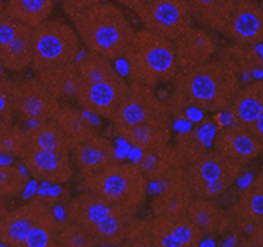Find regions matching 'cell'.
<instances>
[{"label": "cell", "instance_id": "6da1fadb", "mask_svg": "<svg viewBox=\"0 0 263 247\" xmlns=\"http://www.w3.org/2000/svg\"><path fill=\"white\" fill-rule=\"evenodd\" d=\"M170 98L167 105L170 115L183 120L189 109L200 112L226 111L240 88V78L217 58L193 66L180 69L171 81Z\"/></svg>", "mask_w": 263, "mask_h": 247}, {"label": "cell", "instance_id": "7a4b0ae2", "mask_svg": "<svg viewBox=\"0 0 263 247\" xmlns=\"http://www.w3.org/2000/svg\"><path fill=\"white\" fill-rule=\"evenodd\" d=\"M69 19L86 50L109 61L124 56L135 32L121 6L108 0L72 14Z\"/></svg>", "mask_w": 263, "mask_h": 247}, {"label": "cell", "instance_id": "3957f363", "mask_svg": "<svg viewBox=\"0 0 263 247\" xmlns=\"http://www.w3.org/2000/svg\"><path fill=\"white\" fill-rule=\"evenodd\" d=\"M129 82L157 88L168 84L178 72L174 43L147 29L135 30L124 56Z\"/></svg>", "mask_w": 263, "mask_h": 247}, {"label": "cell", "instance_id": "277c9868", "mask_svg": "<svg viewBox=\"0 0 263 247\" xmlns=\"http://www.w3.org/2000/svg\"><path fill=\"white\" fill-rule=\"evenodd\" d=\"M81 41L75 28L61 19H46L32 28V68L39 72L77 62Z\"/></svg>", "mask_w": 263, "mask_h": 247}, {"label": "cell", "instance_id": "5b68a950", "mask_svg": "<svg viewBox=\"0 0 263 247\" xmlns=\"http://www.w3.org/2000/svg\"><path fill=\"white\" fill-rule=\"evenodd\" d=\"M85 190L93 191L114 204L138 210L148 193V180L137 163H117L101 173L82 178Z\"/></svg>", "mask_w": 263, "mask_h": 247}, {"label": "cell", "instance_id": "8992f818", "mask_svg": "<svg viewBox=\"0 0 263 247\" xmlns=\"http://www.w3.org/2000/svg\"><path fill=\"white\" fill-rule=\"evenodd\" d=\"M245 168L212 148L197 161L185 165L184 176L194 197L217 200L235 185Z\"/></svg>", "mask_w": 263, "mask_h": 247}, {"label": "cell", "instance_id": "52a82bcc", "mask_svg": "<svg viewBox=\"0 0 263 247\" xmlns=\"http://www.w3.org/2000/svg\"><path fill=\"white\" fill-rule=\"evenodd\" d=\"M167 102L156 93V88L129 82L125 97L109 121L114 128L133 127L156 120H170Z\"/></svg>", "mask_w": 263, "mask_h": 247}, {"label": "cell", "instance_id": "ba28073f", "mask_svg": "<svg viewBox=\"0 0 263 247\" xmlns=\"http://www.w3.org/2000/svg\"><path fill=\"white\" fill-rule=\"evenodd\" d=\"M142 28L176 41L194 26L187 0H149L134 12Z\"/></svg>", "mask_w": 263, "mask_h": 247}, {"label": "cell", "instance_id": "9c48e42d", "mask_svg": "<svg viewBox=\"0 0 263 247\" xmlns=\"http://www.w3.org/2000/svg\"><path fill=\"white\" fill-rule=\"evenodd\" d=\"M32 28L0 13V66L9 72L26 71L32 66Z\"/></svg>", "mask_w": 263, "mask_h": 247}, {"label": "cell", "instance_id": "30bf717a", "mask_svg": "<svg viewBox=\"0 0 263 247\" xmlns=\"http://www.w3.org/2000/svg\"><path fill=\"white\" fill-rule=\"evenodd\" d=\"M17 158L25 165L29 176L37 181L66 184L75 174L69 153L48 151L25 142Z\"/></svg>", "mask_w": 263, "mask_h": 247}, {"label": "cell", "instance_id": "8fae6325", "mask_svg": "<svg viewBox=\"0 0 263 247\" xmlns=\"http://www.w3.org/2000/svg\"><path fill=\"white\" fill-rule=\"evenodd\" d=\"M127 89L128 82L117 72L114 77L105 81L92 84L81 82L75 95V101L85 112L109 120L121 104Z\"/></svg>", "mask_w": 263, "mask_h": 247}, {"label": "cell", "instance_id": "7c38bea8", "mask_svg": "<svg viewBox=\"0 0 263 247\" xmlns=\"http://www.w3.org/2000/svg\"><path fill=\"white\" fill-rule=\"evenodd\" d=\"M61 106L58 101L37 77L26 78L21 82H14V113L22 121L45 122L53 118Z\"/></svg>", "mask_w": 263, "mask_h": 247}, {"label": "cell", "instance_id": "4fadbf2b", "mask_svg": "<svg viewBox=\"0 0 263 247\" xmlns=\"http://www.w3.org/2000/svg\"><path fill=\"white\" fill-rule=\"evenodd\" d=\"M220 35L240 46L263 43L262 6L256 0H237Z\"/></svg>", "mask_w": 263, "mask_h": 247}, {"label": "cell", "instance_id": "5bb4252c", "mask_svg": "<svg viewBox=\"0 0 263 247\" xmlns=\"http://www.w3.org/2000/svg\"><path fill=\"white\" fill-rule=\"evenodd\" d=\"M213 149L233 163L248 167L263 153V140L239 124L220 129L213 140Z\"/></svg>", "mask_w": 263, "mask_h": 247}, {"label": "cell", "instance_id": "9a60e30c", "mask_svg": "<svg viewBox=\"0 0 263 247\" xmlns=\"http://www.w3.org/2000/svg\"><path fill=\"white\" fill-rule=\"evenodd\" d=\"M69 156L73 168L78 169L81 178L93 176L120 163L114 144L98 132L86 138L85 141L73 144Z\"/></svg>", "mask_w": 263, "mask_h": 247}, {"label": "cell", "instance_id": "2e32d148", "mask_svg": "<svg viewBox=\"0 0 263 247\" xmlns=\"http://www.w3.org/2000/svg\"><path fill=\"white\" fill-rule=\"evenodd\" d=\"M173 43L178 71L207 62L216 55L217 50V41L213 33L200 26H192L176 41H173Z\"/></svg>", "mask_w": 263, "mask_h": 247}, {"label": "cell", "instance_id": "e0dca14e", "mask_svg": "<svg viewBox=\"0 0 263 247\" xmlns=\"http://www.w3.org/2000/svg\"><path fill=\"white\" fill-rule=\"evenodd\" d=\"M45 204L46 201L42 198H33L13 210H7L0 217V244L23 247L30 227Z\"/></svg>", "mask_w": 263, "mask_h": 247}, {"label": "cell", "instance_id": "ac0fdd59", "mask_svg": "<svg viewBox=\"0 0 263 247\" xmlns=\"http://www.w3.org/2000/svg\"><path fill=\"white\" fill-rule=\"evenodd\" d=\"M161 191L151 200V212L154 216H174L183 214L194 198L192 188L187 183L184 168L177 169L163 183L158 184Z\"/></svg>", "mask_w": 263, "mask_h": 247}, {"label": "cell", "instance_id": "d6986e66", "mask_svg": "<svg viewBox=\"0 0 263 247\" xmlns=\"http://www.w3.org/2000/svg\"><path fill=\"white\" fill-rule=\"evenodd\" d=\"M114 134L140 151L164 148L171 142L170 120H156L133 125L114 128Z\"/></svg>", "mask_w": 263, "mask_h": 247}, {"label": "cell", "instance_id": "ffe728a7", "mask_svg": "<svg viewBox=\"0 0 263 247\" xmlns=\"http://www.w3.org/2000/svg\"><path fill=\"white\" fill-rule=\"evenodd\" d=\"M233 124L249 127L253 121L263 117V79H255L240 85L228 106Z\"/></svg>", "mask_w": 263, "mask_h": 247}, {"label": "cell", "instance_id": "44dd1931", "mask_svg": "<svg viewBox=\"0 0 263 247\" xmlns=\"http://www.w3.org/2000/svg\"><path fill=\"white\" fill-rule=\"evenodd\" d=\"M262 43L253 46H240V45H228L216 50L217 59L228 65L236 75L249 77L253 81L262 79L263 58L260 50Z\"/></svg>", "mask_w": 263, "mask_h": 247}, {"label": "cell", "instance_id": "7402d4cb", "mask_svg": "<svg viewBox=\"0 0 263 247\" xmlns=\"http://www.w3.org/2000/svg\"><path fill=\"white\" fill-rule=\"evenodd\" d=\"M185 214L204 236H221L229 232L230 219L228 210H223L216 200L194 197Z\"/></svg>", "mask_w": 263, "mask_h": 247}, {"label": "cell", "instance_id": "603a6c76", "mask_svg": "<svg viewBox=\"0 0 263 247\" xmlns=\"http://www.w3.org/2000/svg\"><path fill=\"white\" fill-rule=\"evenodd\" d=\"M114 205V203L101 197L100 194L86 190L69 201L66 207V220L89 230L101 220L105 219Z\"/></svg>", "mask_w": 263, "mask_h": 247}, {"label": "cell", "instance_id": "cb8c5ba5", "mask_svg": "<svg viewBox=\"0 0 263 247\" xmlns=\"http://www.w3.org/2000/svg\"><path fill=\"white\" fill-rule=\"evenodd\" d=\"M135 208L115 204L105 219H102L89 230L95 246H121L128 223L137 216Z\"/></svg>", "mask_w": 263, "mask_h": 247}, {"label": "cell", "instance_id": "d4e9b609", "mask_svg": "<svg viewBox=\"0 0 263 247\" xmlns=\"http://www.w3.org/2000/svg\"><path fill=\"white\" fill-rule=\"evenodd\" d=\"M36 77L58 101H64V102L75 101V95L81 84L77 62L43 69L36 72Z\"/></svg>", "mask_w": 263, "mask_h": 247}, {"label": "cell", "instance_id": "484cf974", "mask_svg": "<svg viewBox=\"0 0 263 247\" xmlns=\"http://www.w3.org/2000/svg\"><path fill=\"white\" fill-rule=\"evenodd\" d=\"M137 165L148 180V183L153 181L156 184L163 183L173 173L184 168L180 163L174 148L171 147V144L164 148L142 151V156L137 161Z\"/></svg>", "mask_w": 263, "mask_h": 247}, {"label": "cell", "instance_id": "4316f807", "mask_svg": "<svg viewBox=\"0 0 263 247\" xmlns=\"http://www.w3.org/2000/svg\"><path fill=\"white\" fill-rule=\"evenodd\" d=\"M193 21L212 33H220L237 0H187Z\"/></svg>", "mask_w": 263, "mask_h": 247}, {"label": "cell", "instance_id": "83f0119b", "mask_svg": "<svg viewBox=\"0 0 263 247\" xmlns=\"http://www.w3.org/2000/svg\"><path fill=\"white\" fill-rule=\"evenodd\" d=\"M233 219H242L255 224H263V174L259 173L248 187H245L239 200L228 210Z\"/></svg>", "mask_w": 263, "mask_h": 247}, {"label": "cell", "instance_id": "f1b7e54d", "mask_svg": "<svg viewBox=\"0 0 263 247\" xmlns=\"http://www.w3.org/2000/svg\"><path fill=\"white\" fill-rule=\"evenodd\" d=\"M52 121L64 131L72 145L85 141L86 138L97 134L92 122L86 118L84 109H79L78 106L61 104Z\"/></svg>", "mask_w": 263, "mask_h": 247}, {"label": "cell", "instance_id": "f546056e", "mask_svg": "<svg viewBox=\"0 0 263 247\" xmlns=\"http://www.w3.org/2000/svg\"><path fill=\"white\" fill-rule=\"evenodd\" d=\"M26 142L37 148L55 151V153H69L72 144L64 131L52 120L37 122L33 127L25 131Z\"/></svg>", "mask_w": 263, "mask_h": 247}, {"label": "cell", "instance_id": "4dcf8cb0", "mask_svg": "<svg viewBox=\"0 0 263 247\" xmlns=\"http://www.w3.org/2000/svg\"><path fill=\"white\" fill-rule=\"evenodd\" d=\"M55 0H7L6 12L13 21L35 28L41 22L49 19Z\"/></svg>", "mask_w": 263, "mask_h": 247}, {"label": "cell", "instance_id": "1f68e13d", "mask_svg": "<svg viewBox=\"0 0 263 247\" xmlns=\"http://www.w3.org/2000/svg\"><path fill=\"white\" fill-rule=\"evenodd\" d=\"M59 220L46 203L30 227L23 247H59L58 244Z\"/></svg>", "mask_w": 263, "mask_h": 247}, {"label": "cell", "instance_id": "d6a6232c", "mask_svg": "<svg viewBox=\"0 0 263 247\" xmlns=\"http://www.w3.org/2000/svg\"><path fill=\"white\" fill-rule=\"evenodd\" d=\"M183 167L197 161L203 154L209 151V142L201 131H185L178 132L171 145Z\"/></svg>", "mask_w": 263, "mask_h": 247}, {"label": "cell", "instance_id": "836d02e7", "mask_svg": "<svg viewBox=\"0 0 263 247\" xmlns=\"http://www.w3.org/2000/svg\"><path fill=\"white\" fill-rule=\"evenodd\" d=\"M77 68H78L81 82L84 84L105 81L117 73L108 58L93 53V52H86L77 62Z\"/></svg>", "mask_w": 263, "mask_h": 247}, {"label": "cell", "instance_id": "e575fe53", "mask_svg": "<svg viewBox=\"0 0 263 247\" xmlns=\"http://www.w3.org/2000/svg\"><path fill=\"white\" fill-rule=\"evenodd\" d=\"M164 224L178 241L180 247H197L204 240V234L197 226L187 217V214H174V216H161Z\"/></svg>", "mask_w": 263, "mask_h": 247}, {"label": "cell", "instance_id": "d590c367", "mask_svg": "<svg viewBox=\"0 0 263 247\" xmlns=\"http://www.w3.org/2000/svg\"><path fill=\"white\" fill-rule=\"evenodd\" d=\"M29 176L16 165L0 164V197L14 198L26 190Z\"/></svg>", "mask_w": 263, "mask_h": 247}, {"label": "cell", "instance_id": "8d00e7d4", "mask_svg": "<svg viewBox=\"0 0 263 247\" xmlns=\"http://www.w3.org/2000/svg\"><path fill=\"white\" fill-rule=\"evenodd\" d=\"M59 247H93L92 237L82 226L72 223L69 220L59 221L58 232Z\"/></svg>", "mask_w": 263, "mask_h": 247}, {"label": "cell", "instance_id": "74e56055", "mask_svg": "<svg viewBox=\"0 0 263 247\" xmlns=\"http://www.w3.org/2000/svg\"><path fill=\"white\" fill-rule=\"evenodd\" d=\"M26 142L25 131L16 124H10L0 129V156L16 157Z\"/></svg>", "mask_w": 263, "mask_h": 247}, {"label": "cell", "instance_id": "f35d334b", "mask_svg": "<svg viewBox=\"0 0 263 247\" xmlns=\"http://www.w3.org/2000/svg\"><path fill=\"white\" fill-rule=\"evenodd\" d=\"M121 246L153 247L149 236V220L140 219L135 216L125 229V236Z\"/></svg>", "mask_w": 263, "mask_h": 247}, {"label": "cell", "instance_id": "ab89813d", "mask_svg": "<svg viewBox=\"0 0 263 247\" xmlns=\"http://www.w3.org/2000/svg\"><path fill=\"white\" fill-rule=\"evenodd\" d=\"M149 236L153 247H180L178 241L164 224L161 216H154L149 220Z\"/></svg>", "mask_w": 263, "mask_h": 247}, {"label": "cell", "instance_id": "60d3db41", "mask_svg": "<svg viewBox=\"0 0 263 247\" xmlns=\"http://www.w3.org/2000/svg\"><path fill=\"white\" fill-rule=\"evenodd\" d=\"M14 82L7 78H0V113L14 118L13 109Z\"/></svg>", "mask_w": 263, "mask_h": 247}, {"label": "cell", "instance_id": "b9f144b4", "mask_svg": "<svg viewBox=\"0 0 263 247\" xmlns=\"http://www.w3.org/2000/svg\"><path fill=\"white\" fill-rule=\"evenodd\" d=\"M101 2H105V0H61L62 7H64L65 13L68 17H71L72 14L78 13L81 10L88 9V7L97 5V3H101Z\"/></svg>", "mask_w": 263, "mask_h": 247}, {"label": "cell", "instance_id": "7bdbcfd3", "mask_svg": "<svg viewBox=\"0 0 263 247\" xmlns=\"http://www.w3.org/2000/svg\"><path fill=\"white\" fill-rule=\"evenodd\" d=\"M248 129L255 137H257L259 140H263V117L262 118H257L256 121H253L249 127H248Z\"/></svg>", "mask_w": 263, "mask_h": 247}, {"label": "cell", "instance_id": "ee69618b", "mask_svg": "<svg viewBox=\"0 0 263 247\" xmlns=\"http://www.w3.org/2000/svg\"><path fill=\"white\" fill-rule=\"evenodd\" d=\"M147 2H149V0H117V3H120V6L127 7L129 10H133V12H135L142 5H145Z\"/></svg>", "mask_w": 263, "mask_h": 247}, {"label": "cell", "instance_id": "f6af8a7d", "mask_svg": "<svg viewBox=\"0 0 263 247\" xmlns=\"http://www.w3.org/2000/svg\"><path fill=\"white\" fill-rule=\"evenodd\" d=\"M13 121L14 118H12V117H6V115H2L0 113V129L7 127V125H10V124H13Z\"/></svg>", "mask_w": 263, "mask_h": 247}, {"label": "cell", "instance_id": "bcb514c9", "mask_svg": "<svg viewBox=\"0 0 263 247\" xmlns=\"http://www.w3.org/2000/svg\"><path fill=\"white\" fill-rule=\"evenodd\" d=\"M7 212V207H6V203H5V198L0 197V217Z\"/></svg>", "mask_w": 263, "mask_h": 247}, {"label": "cell", "instance_id": "7dc6e473", "mask_svg": "<svg viewBox=\"0 0 263 247\" xmlns=\"http://www.w3.org/2000/svg\"><path fill=\"white\" fill-rule=\"evenodd\" d=\"M2 12H5V5H3V2L0 0V13H2Z\"/></svg>", "mask_w": 263, "mask_h": 247}]
</instances>
